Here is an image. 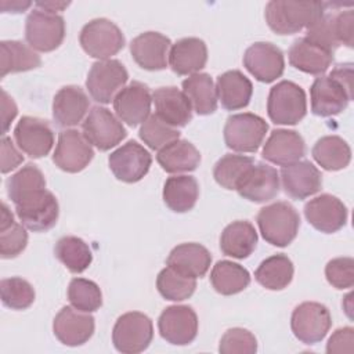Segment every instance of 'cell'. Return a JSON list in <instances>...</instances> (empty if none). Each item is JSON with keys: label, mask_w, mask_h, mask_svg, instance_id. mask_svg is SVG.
<instances>
[{"label": "cell", "mask_w": 354, "mask_h": 354, "mask_svg": "<svg viewBox=\"0 0 354 354\" xmlns=\"http://www.w3.org/2000/svg\"><path fill=\"white\" fill-rule=\"evenodd\" d=\"M163 202L176 213L194 209L199 198V184L192 176H171L163 185Z\"/></svg>", "instance_id": "obj_33"}, {"label": "cell", "mask_w": 354, "mask_h": 354, "mask_svg": "<svg viewBox=\"0 0 354 354\" xmlns=\"http://www.w3.org/2000/svg\"><path fill=\"white\" fill-rule=\"evenodd\" d=\"M83 134L100 151H109L126 138L120 119L104 106H93L82 123Z\"/></svg>", "instance_id": "obj_11"}, {"label": "cell", "mask_w": 354, "mask_h": 354, "mask_svg": "<svg viewBox=\"0 0 354 354\" xmlns=\"http://www.w3.org/2000/svg\"><path fill=\"white\" fill-rule=\"evenodd\" d=\"M326 11L322 1L271 0L264 10L266 22L278 35H293L310 28Z\"/></svg>", "instance_id": "obj_1"}, {"label": "cell", "mask_w": 354, "mask_h": 354, "mask_svg": "<svg viewBox=\"0 0 354 354\" xmlns=\"http://www.w3.org/2000/svg\"><path fill=\"white\" fill-rule=\"evenodd\" d=\"M306 153L303 137L295 130L275 129L263 147V159L277 165L289 166L299 162Z\"/></svg>", "instance_id": "obj_23"}, {"label": "cell", "mask_w": 354, "mask_h": 354, "mask_svg": "<svg viewBox=\"0 0 354 354\" xmlns=\"http://www.w3.org/2000/svg\"><path fill=\"white\" fill-rule=\"evenodd\" d=\"M257 239V232L252 223L246 220H236L223 230L220 236V249L223 254L242 260L254 252Z\"/></svg>", "instance_id": "obj_31"}, {"label": "cell", "mask_w": 354, "mask_h": 354, "mask_svg": "<svg viewBox=\"0 0 354 354\" xmlns=\"http://www.w3.org/2000/svg\"><path fill=\"white\" fill-rule=\"evenodd\" d=\"M260 234L272 246L285 248L299 232L300 216L289 202H275L260 209L256 217Z\"/></svg>", "instance_id": "obj_2"}, {"label": "cell", "mask_w": 354, "mask_h": 354, "mask_svg": "<svg viewBox=\"0 0 354 354\" xmlns=\"http://www.w3.org/2000/svg\"><path fill=\"white\" fill-rule=\"evenodd\" d=\"M239 196L254 203H264L279 194V173L270 165L254 163L235 189Z\"/></svg>", "instance_id": "obj_20"}, {"label": "cell", "mask_w": 354, "mask_h": 354, "mask_svg": "<svg viewBox=\"0 0 354 354\" xmlns=\"http://www.w3.org/2000/svg\"><path fill=\"white\" fill-rule=\"evenodd\" d=\"M30 6H32L30 1H19V0H14V1L3 0L0 3V7H1L3 12H24Z\"/></svg>", "instance_id": "obj_53"}, {"label": "cell", "mask_w": 354, "mask_h": 354, "mask_svg": "<svg viewBox=\"0 0 354 354\" xmlns=\"http://www.w3.org/2000/svg\"><path fill=\"white\" fill-rule=\"evenodd\" d=\"M289 64L300 72L308 75H322L333 62V53L311 41L310 39H296L288 51Z\"/></svg>", "instance_id": "obj_28"}, {"label": "cell", "mask_w": 354, "mask_h": 354, "mask_svg": "<svg viewBox=\"0 0 354 354\" xmlns=\"http://www.w3.org/2000/svg\"><path fill=\"white\" fill-rule=\"evenodd\" d=\"M152 337V321L140 311H130L120 315L112 329V343L123 354H137L147 350Z\"/></svg>", "instance_id": "obj_5"}, {"label": "cell", "mask_w": 354, "mask_h": 354, "mask_svg": "<svg viewBox=\"0 0 354 354\" xmlns=\"http://www.w3.org/2000/svg\"><path fill=\"white\" fill-rule=\"evenodd\" d=\"M332 326V317L326 306L317 301H304L295 307L290 328L296 339L304 344L319 343Z\"/></svg>", "instance_id": "obj_10"}, {"label": "cell", "mask_w": 354, "mask_h": 354, "mask_svg": "<svg viewBox=\"0 0 354 354\" xmlns=\"http://www.w3.org/2000/svg\"><path fill=\"white\" fill-rule=\"evenodd\" d=\"M216 91L224 109L238 111L249 105L253 94V84L241 71L234 69L227 71L217 77Z\"/></svg>", "instance_id": "obj_30"}, {"label": "cell", "mask_w": 354, "mask_h": 354, "mask_svg": "<svg viewBox=\"0 0 354 354\" xmlns=\"http://www.w3.org/2000/svg\"><path fill=\"white\" fill-rule=\"evenodd\" d=\"M94 151L88 140L75 129L62 130L53 155V162L66 173H77L88 166Z\"/></svg>", "instance_id": "obj_13"}, {"label": "cell", "mask_w": 354, "mask_h": 354, "mask_svg": "<svg viewBox=\"0 0 354 354\" xmlns=\"http://www.w3.org/2000/svg\"><path fill=\"white\" fill-rule=\"evenodd\" d=\"M218 351L221 354H253L257 351V340L248 329L231 328L223 335Z\"/></svg>", "instance_id": "obj_46"}, {"label": "cell", "mask_w": 354, "mask_h": 354, "mask_svg": "<svg viewBox=\"0 0 354 354\" xmlns=\"http://www.w3.org/2000/svg\"><path fill=\"white\" fill-rule=\"evenodd\" d=\"M14 216L11 213V210L8 209V206L3 202L1 203V216H0V231H4L7 228H10L14 224Z\"/></svg>", "instance_id": "obj_55"}, {"label": "cell", "mask_w": 354, "mask_h": 354, "mask_svg": "<svg viewBox=\"0 0 354 354\" xmlns=\"http://www.w3.org/2000/svg\"><path fill=\"white\" fill-rule=\"evenodd\" d=\"M285 194L293 199H306L322 187L321 171L310 160H299L281 170Z\"/></svg>", "instance_id": "obj_24"}, {"label": "cell", "mask_w": 354, "mask_h": 354, "mask_svg": "<svg viewBox=\"0 0 354 354\" xmlns=\"http://www.w3.org/2000/svg\"><path fill=\"white\" fill-rule=\"evenodd\" d=\"M14 138L22 152L33 159L50 153L54 145V133L48 122L35 116H22L14 129Z\"/></svg>", "instance_id": "obj_19"}, {"label": "cell", "mask_w": 354, "mask_h": 354, "mask_svg": "<svg viewBox=\"0 0 354 354\" xmlns=\"http://www.w3.org/2000/svg\"><path fill=\"white\" fill-rule=\"evenodd\" d=\"M183 91L198 115H210L217 109L216 86L207 73H194L183 80Z\"/></svg>", "instance_id": "obj_34"}, {"label": "cell", "mask_w": 354, "mask_h": 354, "mask_svg": "<svg viewBox=\"0 0 354 354\" xmlns=\"http://www.w3.org/2000/svg\"><path fill=\"white\" fill-rule=\"evenodd\" d=\"M90 101L79 86H65L57 91L53 100V119L59 127L79 124L86 116Z\"/></svg>", "instance_id": "obj_27"}, {"label": "cell", "mask_w": 354, "mask_h": 354, "mask_svg": "<svg viewBox=\"0 0 354 354\" xmlns=\"http://www.w3.org/2000/svg\"><path fill=\"white\" fill-rule=\"evenodd\" d=\"M138 136L151 149L159 151L169 142L178 140L180 131L176 127L163 122L158 115L152 113L141 124Z\"/></svg>", "instance_id": "obj_45"}, {"label": "cell", "mask_w": 354, "mask_h": 354, "mask_svg": "<svg viewBox=\"0 0 354 354\" xmlns=\"http://www.w3.org/2000/svg\"><path fill=\"white\" fill-rule=\"evenodd\" d=\"M293 263L283 254H272L264 259L254 271V279L268 290H282L293 279Z\"/></svg>", "instance_id": "obj_36"}, {"label": "cell", "mask_w": 354, "mask_h": 354, "mask_svg": "<svg viewBox=\"0 0 354 354\" xmlns=\"http://www.w3.org/2000/svg\"><path fill=\"white\" fill-rule=\"evenodd\" d=\"M43 188H46L44 174L33 163L25 165L7 180V195L12 203Z\"/></svg>", "instance_id": "obj_41"}, {"label": "cell", "mask_w": 354, "mask_h": 354, "mask_svg": "<svg viewBox=\"0 0 354 354\" xmlns=\"http://www.w3.org/2000/svg\"><path fill=\"white\" fill-rule=\"evenodd\" d=\"M24 162L22 153L15 148L11 138L3 136L1 138V173L6 174L17 169Z\"/></svg>", "instance_id": "obj_51"}, {"label": "cell", "mask_w": 354, "mask_h": 354, "mask_svg": "<svg viewBox=\"0 0 354 354\" xmlns=\"http://www.w3.org/2000/svg\"><path fill=\"white\" fill-rule=\"evenodd\" d=\"M1 118H3V136H6V133L10 129L11 122L15 119L17 113H18V108L17 104L14 102V100L6 93V90H1Z\"/></svg>", "instance_id": "obj_52"}, {"label": "cell", "mask_w": 354, "mask_h": 354, "mask_svg": "<svg viewBox=\"0 0 354 354\" xmlns=\"http://www.w3.org/2000/svg\"><path fill=\"white\" fill-rule=\"evenodd\" d=\"M210 282L217 293L231 296L245 290L249 286L250 274L238 263L220 260L212 268Z\"/></svg>", "instance_id": "obj_37"}, {"label": "cell", "mask_w": 354, "mask_h": 354, "mask_svg": "<svg viewBox=\"0 0 354 354\" xmlns=\"http://www.w3.org/2000/svg\"><path fill=\"white\" fill-rule=\"evenodd\" d=\"M127 79V69L120 61L102 59L91 65L86 79V87L94 101L109 104L124 87Z\"/></svg>", "instance_id": "obj_9"}, {"label": "cell", "mask_w": 354, "mask_h": 354, "mask_svg": "<svg viewBox=\"0 0 354 354\" xmlns=\"http://www.w3.org/2000/svg\"><path fill=\"white\" fill-rule=\"evenodd\" d=\"M113 176L123 183H137L149 171L152 156L137 141H129L115 149L108 158Z\"/></svg>", "instance_id": "obj_14"}, {"label": "cell", "mask_w": 354, "mask_h": 354, "mask_svg": "<svg viewBox=\"0 0 354 354\" xmlns=\"http://www.w3.org/2000/svg\"><path fill=\"white\" fill-rule=\"evenodd\" d=\"M0 59L1 77H6L8 73L35 69L41 64L40 55H37L30 46L18 40H3L0 43Z\"/></svg>", "instance_id": "obj_38"}, {"label": "cell", "mask_w": 354, "mask_h": 354, "mask_svg": "<svg viewBox=\"0 0 354 354\" xmlns=\"http://www.w3.org/2000/svg\"><path fill=\"white\" fill-rule=\"evenodd\" d=\"M207 61V47L198 37H184L171 44L169 64L174 73L180 76L199 73Z\"/></svg>", "instance_id": "obj_29"}, {"label": "cell", "mask_w": 354, "mask_h": 354, "mask_svg": "<svg viewBox=\"0 0 354 354\" xmlns=\"http://www.w3.org/2000/svg\"><path fill=\"white\" fill-rule=\"evenodd\" d=\"M167 267L187 278H202L212 264L210 252L201 243L188 242L171 249L166 259Z\"/></svg>", "instance_id": "obj_26"}, {"label": "cell", "mask_w": 354, "mask_h": 354, "mask_svg": "<svg viewBox=\"0 0 354 354\" xmlns=\"http://www.w3.org/2000/svg\"><path fill=\"white\" fill-rule=\"evenodd\" d=\"M155 115L173 127H184L192 119V105L177 87H159L152 94Z\"/></svg>", "instance_id": "obj_25"}, {"label": "cell", "mask_w": 354, "mask_h": 354, "mask_svg": "<svg viewBox=\"0 0 354 354\" xmlns=\"http://www.w3.org/2000/svg\"><path fill=\"white\" fill-rule=\"evenodd\" d=\"M158 329L170 344H189L198 335V315L189 306H169L159 315Z\"/></svg>", "instance_id": "obj_15"}, {"label": "cell", "mask_w": 354, "mask_h": 354, "mask_svg": "<svg viewBox=\"0 0 354 354\" xmlns=\"http://www.w3.org/2000/svg\"><path fill=\"white\" fill-rule=\"evenodd\" d=\"M354 329L351 326L339 328L329 337L326 353H353Z\"/></svg>", "instance_id": "obj_50"}, {"label": "cell", "mask_w": 354, "mask_h": 354, "mask_svg": "<svg viewBox=\"0 0 354 354\" xmlns=\"http://www.w3.org/2000/svg\"><path fill=\"white\" fill-rule=\"evenodd\" d=\"M22 223H14L10 228L0 231V254L3 259H14L28 245V232Z\"/></svg>", "instance_id": "obj_48"}, {"label": "cell", "mask_w": 354, "mask_h": 354, "mask_svg": "<svg viewBox=\"0 0 354 354\" xmlns=\"http://www.w3.org/2000/svg\"><path fill=\"white\" fill-rule=\"evenodd\" d=\"M268 130L267 122L252 112L235 113L227 118L224 126L225 145L235 152H256Z\"/></svg>", "instance_id": "obj_6"}, {"label": "cell", "mask_w": 354, "mask_h": 354, "mask_svg": "<svg viewBox=\"0 0 354 354\" xmlns=\"http://www.w3.org/2000/svg\"><path fill=\"white\" fill-rule=\"evenodd\" d=\"M267 113L275 124H297L307 113L304 90L290 80L277 83L268 94Z\"/></svg>", "instance_id": "obj_3"}, {"label": "cell", "mask_w": 354, "mask_h": 354, "mask_svg": "<svg viewBox=\"0 0 354 354\" xmlns=\"http://www.w3.org/2000/svg\"><path fill=\"white\" fill-rule=\"evenodd\" d=\"M14 205L21 223L33 232H46L58 221V201L46 188L32 192Z\"/></svg>", "instance_id": "obj_7"}, {"label": "cell", "mask_w": 354, "mask_h": 354, "mask_svg": "<svg viewBox=\"0 0 354 354\" xmlns=\"http://www.w3.org/2000/svg\"><path fill=\"white\" fill-rule=\"evenodd\" d=\"M65 37V21L58 14L35 8L25 22V39L37 51L50 53L58 48Z\"/></svg>", "instance_id": "obj_8"}, {"label": "cell", "mask_w": 354, "mask_h": 354, "mask_svg": "<svg viewBox=\"0 0 354 354\" xmlns=\"http://www.w3.org/2000/svg\"><path fill=\"white\" fill-rule=\"evenodd\" d=\"M68 300L73 308L83 313H93L102 306V293L94 281L73 278L68 286Z\"/></svg>", "instance_id": "obj_43"}, {"label": "cell", "mask_w": 354, "mask_h": 354, "mask_svg": "<svg viewBox=\"0 0 354 354\" xmlns=\"http://www.w3.org/2000/svg\"><path fill=\"white\" fill-rule=\"evenodd\" d=\"M54 254L73 274L86 271L93 261V253L88 245L82 238L73 235L59 238L55 243Z\"/></svg>", "instance_id": "obj_39"}, {"label": "cell", "mask_w": 354, "mask_h": 354, "mask_svg": "<svg viewBox=\"0 0 354 354\" xmlns=\"http://www.w3.org/2000/svg\"><path fill=\"white\" fill-rule=\"evenodd\" d=\"M69 4H71L69 1H36L35 3L36 8L46 12H51V14H57V11L65 10Z\"/></svg>", "instance_id": "obj_54"}, {"label": "cell", "mask_w": 354, "mask_h": 354, "mask_svg": "<svg viewBox=\"0 0 354 354\" xmlns=\"http://www.w3.org/2000/svg\"><path fill=\"white\" fill-rule=\"evenodd\" d=\"M328 282L336 289H348L354 285V260L351 257H336L325 267Z\"/></svg>", "instance_id": "obj_47"}, {"label": "cell", "mask_w": 354, "mask_h": 354, "mask_svg": "<svg viewBox=\"0 0 354 354\" xmlns=\"http://www.w3.org/2000/svg\"><path fill=\"white\" fill-rule=\"evenodd\" d=\"M353 100V88L344 86L336 77L319 76L310 88L311 112L321 118H329L343 112Z\"/></svg>", "instance_id": "obj_12"}, {"label": "cell", "mask_w": 354, "mask_h": 354, "mask_svg": "<svg viewBox=\"0 0 354 354\" xmlns=\"http://www.w3.org/2000/svg\"><path fill=\"white\" fill-rule=\"evenodd\" d=\"M79 41L84 53L98 61L111 59L126 44L119 26L106 18H95L87 22L80 30Z\"/></svg>", "instance_id": "obj_4"}, {"label": "cell", "mask_w": 354, "mask_h": 354, "mask_svg": "<svg viewBox=\"0 0 354 354\" xmlns=\"http://www.w3.org/2000/svg\"><path fill=\"white\" fill-rule=\"evenodd\" d=\"M95 328L94 317L72 307H62L53 322L55 337L65 346H82L93 336Z\"/></svg>", "instance_id": "obj_21"}, {"label": "cell", "mask_w": 354, "mask_h": 354, "mask_svg": "<svg viewBox=\"0 0 354 354\" xmlns=\"http://www.w3.org/2000/svg\"><path fill=\"white\" fill-rule=\"evenodd\" d=\"M243 65L261 83H271L282 76L285 58L279 47L268 41L249 46L243 54Z\"/></svg>", "instance_id": "obj_16"}, {"label": "cell", "mask_w": 354, "mask_h": 354, "mask_svg": "<svg viewBox=\"0 0 354 354\" xmlns=\"http://www.w3.org/2000/svg\"><path fill=\"white\" fill-rule=\"evenodd\" d=\"M171 41L159 32H144L130 43V53L138 66L147 71H162L169 64Z\"/></svg>", "instance_id": "obj_22"}, {"label": "cell", "mask_w": 354, "mask_h": 354, "mask_svg": "<svg viewBox=\"0 0 354 354\" xmlns=\"http://www.w3.org/2000/svg\"><path fill=\"white\" fill-rule=\"evenodd\" d=\"M314 160L328 171H337L348 166L351 149L346 140L339 136H324L313 147Z\"/></svg>", "instance_id": "obj_35"}, {"label": "cell", "mask_w": 354, "mask_h": 354, "mask_svg": "<svg viewBox=\"0 0 354 354\" xmlns=\"http://www.w3.org/2000/svg\"><path fill=\"white\" fill-rule=\"evenodd\" d=\"M254 165V159L245 155L227 153L220 158L213 167V177L225 189H236L238 184Z\"/></svg>", "instance_id": "obj_40"}, {"label": "cell", "mask_w": 354, "mask_h": 354, "mask_svg": "<svg viewBox=\"0 0 354 354\" xmlns=\"http://www.w3.org/2000/svg\"><path fill=\"white\" fill-rule=\"evenodd\" d=\"M304 216L315 230L333 234L346 225L348 212L337 196L321 194L304 205Z\"/></svg>", "instance_id": "obj_17"}, {"label": "cell", "mask_w": 354, "mask_h": 354, "mask_svg": "<svg viewBox=\"0 0 354 354\" xmlns=\"http://www.w3.org/2000/svg\"><path fill=\"white\" fill-rule=\"evenodd\" d=\"M156 288L162 297L171 301H183L189 299L196 289V279L187 278L173 268H163L156 278Z\"/></svg>", "instance_id": "obj_42"}, {"label": "cell", "mask_w": 354, "mask_h": 354, "mask_svg": "<svg viewBox=\"0 0 354 354\" xmlns=\"http://www.w3.org/2000/svg\"><path fill=\"white\" fill-rule=\"evenodd\" d=\"M156 160L166 173H185L194 171L199 166L201 153L192 142L178 138L160 148Z\"/></svg>", "instance_id": "obj_32"}, {"label": "cell", "mask_w": 354, "mask_h": 354, "mask_svg": "<svg viewBox=\"0 0 354 354\" xmlns=\"http://www.w3.org/2000/svg\"><path fill=\"white\" fill-rule=\"evenodd\" d=\"M1 301L11 310H25L35 301V289L24 278L11 277L0 282Z\"/></svg>", "instance_id": "obj_44"}, {"label": "cell", "mask_w": 354, "mask_h": 354, "mask_svg": "<svg viewBox=\"0 0 354 354\" xmlns=\"http://www.w3.org/2000/svg\"><path fill=\"white\" fill-rule=\"evenodd\" d=\"M112 102L118 118L130 127H136L149 116L152 95L147 84L134 80L124 86Z\"/></svg>", "instance_id": "obj_18"}, {"label": "cell", "mask_w": 354, "mask_h": 354, "mask_svg": "<svg viewBox=\"0 0 354 354\" xmlns=\"http://www.w3.org/2000/svg\"><path fill=\"white\" fill-rule=\"evenodd\" d=\"M332 17V26H333V32L336 36L337 43L342 46H347V47H353L354 40H353V10L348 8L346 11H340L337 14H330Z\"/></svg>", "instance_id": "obj_49"}]
</instances>
